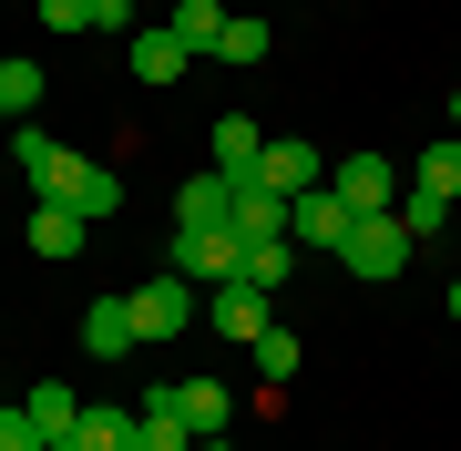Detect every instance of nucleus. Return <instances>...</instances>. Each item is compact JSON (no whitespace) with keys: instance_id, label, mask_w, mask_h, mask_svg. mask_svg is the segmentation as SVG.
Listing matches in <instances>:
<instances>
[{"instance_id":"obj_17","label":"nucleus","mask_w":461,"mask_h":451,"mask_svg":"<svg viewBox=\"0 0 461 451\" xmlns=\"http://www.w3.org/2000/svg\"><path fill=\"white\" fill-rule=\"evenodd\" d=\"M83 451H133V410L123 401H83Z\"/></svg>"},{"instance_id":"obj_4","label":"nucleus","mask_w":461,"mask_h":451,"mask_svg":"<svg viewBox=\"0 0 461 451\" xmlns=\"http://www.w3.org/2000/svg\"><path fill=\"white\" fill-rule=\"evenodd\" d=\"M329 185L348 195V216H400V165H390L379 144H369V154H339Z\"/></svg>"},{"instance_id":"obj_26","label":"nucleus","mask_w":461,"mask_h":451,"mask_svg":"<svg viewBox=\"0 0 461 451\" xmlns=\"http://www.w3.org/2000/svg\"><path fill=\"white\" fill-rule=\"evenodd\" d=\"M41 21L51 32H93V0H41Z\"/></svg>"},{"instance_id":"obj_22","label":"nucleus","mask_w":461,"mask_h":451,"mask_svg":"<svg viewBox=\"0 0 461 451\" xmlns=\"http://www.w3.org/2000/svg\"><path fill=\"white\" fill-rule=\"evenodd\" d=\"M420 185H430L441 205H461V144H430V154H420Z\"/></svg>"},{"instance_id":"obj_29","label":"nucleus","mask_w":461,"mask_h":451,"mask_svg":"<svg viewBox=\"0 0 461 451\" xmlns=\"http://www.w3.org/2000/svg\"><path fill=\"white\" fill-rule=\"evenodd\" d=\"M41 451H83V431H72V441H41Z\"/></svg>"},{"instance_id":"obj_20","label":"nucleus","mask_w":461,"mask_h":451,"mask_svg":"<svg viewBox=\"0 0 461 451\" xmlns=\"http://www.w3.org/2000/svg\"><path fill=\"white\" fill-rule=\"evenodd\" d=\"M0 103H11V123H32V103H41V62H0Z\"/></svg>"},{"instance_id":"obj_6","label":"nucleus","mask_w":461,"mask_h":451,"mask_svg":"<svg viewBox=\"0 0 461 451\" xmlns=\"http://www.w3.org/2000/svg\"><path fill=\"white\" fill-rule=\"evenodd\" d=\"M348 226H359V216H348V195H339V185H308V195H297L287 205V236H297V247H348Z\"/></svg>"},{"instance_id":"obj_10","label":"nucleus","mask_w":461,"mask_h":451,"mask_svg":"<svg viewBox=\"0 0 461 451\" xmlns=\"http://www.w3.org/2000/svg\"><path fill=\"white\" fill-rule=\"evenodd\" d=\"M175 410H185V431H195V441H226L236 390H226V380H175Z\"/></svg>"},{"instance_id":"obj_24","label":"nucleus","mask_w":461,"mask_h":451,"mask_svg":"<svg viewBox=\"0 0 461 451\" xmlns=\"http://www.w3.org/2000/svg\"><path fill=\"white\" fill-rule=\"evenodd\" d=\"M215 51H226V62H267V21H226V41H215Z\"/></svg>"},{"instance_id":"obj_28","label":"nucleus","mask_w":461,"mask_h":451,"mask_svg":"<svg viewBox=\"0 0 461 451\" xmlns=\"http://www.w3.org/2000/svg\"><path fill=\"white\" fill-rule=\"evenodd\" d=\"M0 451H41V441H32V420H21V401L0 410Z\"/></svg>"},{"instance_id":"obj_32","label":"nucleus","mask_w":461,"mask_h":451,"mask_svg":"<svg viewBox=\"0 0 461 451\" xmlns=\"http://www.w3.org/2000/svg\"><path fill=\"white\" fill-rule=\"evenodd\" d=\"M0 134H11V103H0Z\"/></svg>"},{"instance_id":"obj_21","label":"nucleus","mask_w":461,"mask_h":451,"mask_svg":"<svg viewBox=\"0 0 461 451\" xmlns=\"http://www.w3.org/2000/svg\"><path fill=\"white\" fill-rule=\"evenodd\" d=\"M400 226H411V247H420V236H441V226H451V205L430 195V185H411V195H400Z\"/></svg>"},{"instance_id":"obj_3","label":"nucleus","mask_w":461,"mask_h":451,"mask_svg":"<svg viewBox=\"0 0 461 451\" xmlns=\"http://www.w3.org/2000/svg\"><path fill=\"white\" fill-rule=\"evenodd\" d=\"M339 267L390 287L400 267H411V226H400V216H359V226H348V247H339Z\"/></svg>"},{"instance_id":"obj_7","label":"nucleus","mask_w":461,"mask_h":451,"mask_svg":"<svg viewBox=\"0 0 461 451\" xmlns=\"http://www.w3.org/2000/svg\"><path fill=\"white\" fill-rule=\"evenodd\" d=\"M205 308H215V329H226V338H247V349H257L267 329H277V298H267L257 277H226V287H215Z\"/></svg>"},{"instance_id":"obj_25","label":"nucleus","mask_w":461,"mask_h":451,"mask_svg":"<svg viewBox=\"0 0 461 451\" xmlns=\"http://www.w3.org/2000/svg\"><path fill=\"white\" fill-rule=\"evenodd\" d=\"M287 247H297V236H277V247H247V277H257V287H277V277H287Z\"/></svg>"},{"instance_id":"obj_15","label":"nucleus","mask_w":461,"mask_h":451,"mask_svg":"<svg viewBox=\"0 0 461 451\" xmlns=\"http://www.w3.org/2000/svg\"><path fill=\"white\" fill-rule=\"evenodd\" d=\"M185 62H195V51L175 41V21H165V32H133V72H144V83H175Z\"/></svg>"},{"instance_id":"obj_14","label":"nucleus","mask_w":461,"mask_h":451,"mask_svg":"<svg viewBox=\"0 0 461 451\" xmlns=\"http://www.w3.org/2000/svg\"><path fill=\"white\" fill-rule=\"evenodd\" d=\"M257 154H267V134H257L247 113H226V123H215V175H236V185H247V175H257Z\"/></svg>"},{"instance_id":"obj_8","label":"nucleus","mask_w":461,"mask_h":451,"mask_svg":"<svg viewBox=\"0 0 461 451\" xmlns=\"http://www.w3.org/2000/svg\"><path fill=\"white\" fill-rule=\"evenodd\" d=\"M257 185L297 205L308 185H329V154H318V144H267V154H257Z\"/></svg>"},{"instance_id":"obj_11","label":"nucleus","mask_w":461,"mask_h":451,"mask_svg":"<svg viewBox=\"0 0 461 451\" xmlns=\"http://www.w3.org/2000/svg\"><path fill=\"white\" fill-rule=\"evenodd\" d=\"M83 349H93V359L144 349V329H133V298H93V308H83Z\"/></svg>"},{"instance_id":"obj_12","label":"nucleus","mask_w":461,"mask_h":451,"mask_svg":"<svg viewBox=\"0 0 461 451\" xmlns=\"http://www.w3.org/2000/svg\"><path fill=\"white\" fill-rule=\"evenodd\" d=\"M21 236H32V257H41V267H62V257H83V216H72V205H32V226H21Z\"/></svg>"},{"instance_id":"obj_5","label":"nucleus","mask_w":461,"mask_h":451,"mask_svg":"<svg viewBox=\"0 0 461 451\" xmlns=\"http://www.w3.org/2000/svg\"><path fill=\"white\" fill-rule=\"evenodd\" d=\"M133 329H144V338H185V329H195V277H144V287H133Z\"/></svg>"},{"instance_id":"obj_34","label":"nucleus","mask_w":461,"mask_h":451,"mask_svg":"<svg viewBox=\"0 0 461 451\" xmlns=\"http://www.w3.org/2000/svg\"><path fill=\"white\" fill-rule=\"evenodd\" d=\"M0 410H11V401H0Z\"/></svg>"},{"instance_id":"obj_19","label":"nucleus","mask_w":461,"mask_h":451,"mask_svg":"<svg viewBox=\"0 0 461 451\" xmlns=\"http://www.w3.org/2000/svg\"><path fill=\"white\" fill-rule=\"evenodd\" d=\"M133 451H195V431L175 410H133Z\"/></svg>"},{"instance_id":"obj_31","label":"nucleus","mask_w":461,"mask_h":451,"mask_svg":"<svg viewBox=\"0 0 461 451\" xmlns=\"http://www.w3.org/2000/svg\"><path fill=\"white\" fill-rule=\"evenodd\" d=\"M195 451H236V441H195Z\"/></svg>"},{"instance_id":"obj_23","label":"nucleus","mask_w":461,"mask_h":451,"mask_svg":"<svg viewBox=\"0 0 461 451\" xmlns=\"http://www.w3.org/2000/svg\"><path fill=\"white\" fill-rule=\"evenodd\" d=\"M257 380H297V338H287V329L257 338Z\"/></svg>"},{"instance_id":"obj_18","label":"nucleus","mask_w":461,"mask_h":451,"mask_svg":"<svg viewBox=\"0 0 461 451\" xmlns=\"http://www.w3.org/2000/svg\"><path fill=\"white\" fill-rule=\"evenodd\" d=\"M226 21H236V11H215V0H175V41H185V51H215Z\"/></svg>"},{"instance_id":"obj_16","label":"nucleus","mask_w":461,"mask_h":451,"mask_svg":"<svg viewBox=\"0 0 461 451\" xmlns=\"http://www.w3.org/2000/svg\"><path fill=\"white\" fill-rule=\"evenodd\" d=\"M72 216H83V226L123 216V175H113V165H83V185H72Z\"/></svg>"},{"instance_id":"obj_2","label":"nucleus","mask_w":461,"mask_h":451,"mask_svg":"<svg viewBox=\"0 0 461 451\" xmlns=\"http://www.w3.org/2000/svg\"><path fill=\"white\" fill-rule=\"evenodd\" d=\"M165 267L195 277V287H226V277H247V247H236V226H175L165 236Z\"/></svg>"},{"instance_id":"obj_13","label":"nucleus","mask_w":461,"mask_h":451,"mask_svg":"<svg viewBox=\"0 0 461 451\" xmlns=\"http://www.w3.org/2000/svg\"><path fill=\"white\" fill-rule=\"evenodd\" d=\"M236 216V185L226 175H185L175 185V226H226Z\"/></svg>"},{"instance_id":"obj_1","label":"nucleus","mask_w":461,"mask_h":451,"mask_svg":"<svg viewBox=\"0 0 461 451\" xmlns=\"http://www.w3.org/2000/svg\"><path fill=\"white\" fill-rule=\"evenodd\" d=\"M0 144H11V165L32 175V195H41V205H72V185H83V154H72V144H51L41 123H11Z\"/></svg>"},{"instance_id":"obj_9","label":"nucleus","mask_w":461,"mask_h":451,"mask_svg":"<svg viewBox=\"0 0 461 451\" xmlns=\"http://www.w3.org/2000/svg\"><path fill=\"white\" fill-rule=\"evenodd\" d=\"M21 420H32V441H72L83 431V390H62V380L21 390Z\"/></svg>"},{"instance_id":"obj_33","label":"nucleus","mask_w":461,"mask_h":451,"mask_svg":"<svg viewBox=\"0 0 461 451\" xmlns=\"http://www.w3.org/2000/svg\"><path fill=\"white\" fill-rule=\"evenodd\" d=\"M451 113H461V103H451Z\"/></svg>"},{"instance_id":"obj_27","label":"nucleus","mask_w":461,"mask_h":451,"mask_svg":"<svg viewBox=\"0 0 461 451\" xmlns=\"http://www.w3.org/2000/svg\"><path fill=\"white\" fill-rule=\"evenodd\" d=\"M93 32H144V21H133V0H93Z\"/></svg>"},{"instance_id":"obj_30","label":"nucleus","mask_w":461,"mask_h":451,"mask_svg":"<svg viewBox=\"0 0 461 451\" xmlns=\"http://www.w3.org/2000/svg\"><path fill=\"white\" fill-rule=\"evenodd\" d=\"M451 318H461V277H451Z\"/></svg>"}]
</instances>
